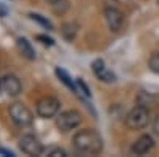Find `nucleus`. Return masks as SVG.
<instances>
[{"instance_id": "1a4fd4ad", "label": "nucleus", "mask_w": 159, "mask_h": 157, "mask_svg": "<svg viewBox=\"0 0 159 157\" xmlns=\"http://www.w3.org/2000/svg\"><path fill=\"white\" fill-rule=\"evenodd\" d=\"M91 68H92L94 75L99 78L100 81H103V83H113V81H116L115 73L110 72L107 67H105V62H103L102 59H96L94 62H92Z\"/></svg>"}, {"instance_id": "39448f33", "label": "nucleus", "mask_w": 159, "mask_h": 157, "mask_svg": "<svg viewBox=\"0 0 159 157\" xmlns=\"http://www.w3.org/2000/svg\"><path fill=\"white\" fill-rule=\"evenodd\" d=\"M61 108V102L56 97H43L37 102V114L43 119H49V117H54L59 113Z\"/></svg>"}, {"instance_id": "412c9836", "label": "nucleus", "mask_w": 159, "mask_h": 157, "mask_svg": "<svg viewBox=\"0 0 159 157\" xmlns=\"http://www.w3.org/2000/svg\"><path fill=\"white\" fill-rule=\"evenodd\" d=\"M5 15H7V8H5V5L2 3V5H0V18H5Z\"/></svg>"}, {"instance_id": "f8f14e48", "label": "nucleus", "mask_w": 159, "mask_h": 157, "mask_svg": "<svg viewBox=\"0 0 159 157\" xmlns=\"http://www.w3.org/2000/svg\"><path fill=\"white\" fill-rule=\"evenodd\" d=\"M159 97L153 95V94H148V92H140L137 95V103L140 107H145V108H153L154 105L157 103Z\"/></svg>"}, {"instance_id": "2eb2a0df", "label": "nucleus", "mask_w": 159, "mask_h": 157, "mask_svg": "<svg viewBox=\"0 0 159 157\" xmlns=\"http://www.w3.org/2000/svg\"><path fill=\"white\" fill-rule=\"evenodd\" d=\"M148 67H150V70H151L153 73L159 75V52H154V54L150 57V60H148Z\"/></svg>"}, {"instance_id": "f257e3e1", "label": "nucleus", "mask_w": 159, "mask_h": 157, "mask_svg": "<svg viewBox=\"0 0 159 157\" xmlns=\"http://www.w3.org/2000/svg\"><path fill=\"white\" fill-rule=\"evenodd\" d=\"M72 145L80 154H86V155H97L103 149L102 137L92 129L76 132L72 138Z\"/></svg>"}, {"instance_id": "dca6fc26", "label": "nucleus", "mask_w": 159, "mask_h": 157, "mask_svg": "<svg viewBox=\"0 0 159 157\" xmlns=\"http://www.w3.org/2000/svg\"><path fill=\"white\" fill-rule=\"evenodd\" d=\"M76 87L80 89V90H81V94H84L86 97H91V92H89V87L84 84V81L83 80H80V78H78V80H76Z\"/></svg>"}, {"instance_id": "9d476101", "label": "nucleus", "mask_w": 159, "mask_h": 157, "mask_svg": "<svg viewBox=\"0 0 159 157\" xmlns=\"http://www.w3.org/2000/svg\"><path fill=\"white\" fill-rule=\"evenodd\" d=\"M153 148H154L153 137L151 135H142L140 138H137L134 141L130 151H132V154H135V155H143V154H148Z\"/></svg>"}, {"instance_id": "0eeeda50", "label": "nucleus", "mask_w": 159, "mask_h": 157, "mask_svg": "<svg viewBox=\"0 0 159 157\" xmlns=\"http://www.w3.org/2000/svg\"><path fill=\"white\" fill-rule=\"evenodd\" d=\"M0 87H2V90L8 97H16L22 90V84L19 81V78L16 75H11V73L2 76V80H0Z\"/></svg>"}, {"instance_id": "f3484780", "label": "nucleus", "mask_w": 159, "mask_h": 157, "mask_svg": "<svg viewBox=\"0 0 159 157\" xmlns=\"http://www.w3.org/2000/svg\"><path fill=\"white\" fill-rule=\"evenodd\" d=\"M48 155L49 157H67V152H65L64 149H61V148H54V149H51L48 152Z\"/></svg>"}, {"instance_id": "f03ea898", "label": "nucleus", "mask_w": 159, "mask_h": 157, "mask_svg": "<svg viewBox=\"0 0 159 157\" xmlns=\"http://www.w3.org/2000/svg\"><path fill=\"white\" fill-rule=\"evenodd\" d=\"M150 122V111L148 108L137 105L126 114V125L130 130H142L148 125Z\"/></svg>"}, {"instance_id": "20e7f679", "label": "nucleus", "mask_w": 159, "mask_h": 157, "mask_svg": "<svg viewBox=\"0 0 159 157\" xmlns=\"http://www.w3.org/2000/svg\"><path fill=\"white\" fill-rule=\"evenodd\" d=\"M83 121V116L80 111L76 110H67L61 113L57 117H56V125L59 130H62V132H69V130H73L76 129L80 124H81Z\"/></svg>"}, {"instance_id": "7ed1b4c3", "label": "nucleus", "mask_w": 159, "mask_h": 157, "mask_svg": "<svg viewBox=\"0 0 159 157\" xmlns=\"http://www.w3.org/2000/svg\"><path fill=\"white\" fill-rule=\"evenodd\" d=\"M8 114L11 121L19 127H27L34 122V114L32 111L22 103H13L8 108Z\"/></svg>"}, {"instance_id": "423d86ee", "label": "nucleus", "mask_w": 159, "mask_h": 157, "mask_svg": "<svg viewBox=\"0 0 159 157\" xmlns=\"http://www.w3.org/2000/svg\"><path fill=\"white\" fill-rule=\"evenodd\" d=\"M19 146L22 149L24 154L27 155H42L45 152V148L43 145L40 143V140L34 135H24L21 140H19Z\"/></svg>"}, {"instance_id": "a211bd4d", "label": "nucleus", "mask_w": 159, "mask_h": 157, "mask_svg": "<svg viewBox=\"0 0 159 157\" xmlns=\"http://www.w3.org/2000/svg\"><path fill=\"white\" fill-rule=\"evenodd\" d=\"M37 40H40L45 46H52V45H54L52 38H49V37H46V35H37Z\"/></svg>"}, {"instance_id": "aec40b11", "label": "nucleus", "mask_w": 159, "mask_h": 157, "mask_svg": "<svg viewBox=\"0 0 159 157\" xmlns=\"http://www.w3.org/2000/svg\"><path fill=\"white\" fill-rule=\"evenodd\" d=\"M0 154H2V155H7V157H15V152H13V151H8V149H5V148H0Z\"/></svg>"}, {"instance_id": "ddd939ff", "label": "nucleus", "mask_w": 159, "mask_h": 157, "mask_svg": "<svg viewBox=\"0 0 159 157\" xmlns=\"http://www.w3.org/2000/svg\"><path fill=\"white\" fill-rule=\"evenodd\" d=\"M56 75H57V78L59 80L67 86L70 90H73V92H78V87H76V84L73 83V80L70 78V75L65 72V70H62V68H56Z\"/></svg>"}, {"instance_id": "5701e85b", "label": "nucleus", "mask_w": 159, "mask_h": 157, "mask_svg": "<svg viewBox=\"0 0 159 157\" xmlns=\"http://www.w3.org/2000/svg\"><path fill=\"white\" fill-rule=\"evenodd\" d=\"M157 3H159V0H157Z\"/></svg>"}, {"instance_id": "6e6552de", "label": "nucleus", "mask_w": 159, "mask_h": 157, "mask_svg": "<svg viewBox=\"0 0 159 157\" xmlns=\"http://www.w3.org/2000/svg\"><path fill=\"white\" fill-rule=\"evenodd\" d=\"M105 21H107V25L111 32H119L124 25V15L123 11H119L115 7H107L105 8Z\"/></svg>"}, {"instance_id": "4be33fe9", "label": "nucleus", "mask_w": 159, "mask_h": 157, "mask_svg": "<svg viewBox=\"0 0 159 157\" xmlns=\"http://www.w3.org/2000/svg\"><path fill=\"white\" fill-rule=\"evenodd\" d=\"M46 2H48V3H51V5H56V3H59V2H61V0H46Z\"/></svg>"}, {"instance_id": "6ab92c4d", "label": "nucleus", "mask_w": 159, "mask_h": 157, "mask_svg": "<svg viewBox=\"0 0 159 157\" xmlns=\"http://www.w3.org/2000/svg\"><path fill=\"white\" fill-rule=\"evenodd\" d=\"M153 130H154L156 135H159V114L154 117V121H153Z\"/></svg>"}, {"instance_id": "4468645a", "label": "nucleus", "mask_w": 159, "mask_h": 157, "mask_svg": "<svg viewBox=\"0 0 159 157\" xmlns=\"http://www.w3.org/2000/svg\"><path fill=\"white\" fill-rule=\"evenodd\" d=\"M30 19L32 21H35V22H38L40 25H43L45 29H48V30H52V25H51V22L48 21V19H45L42 15H35V13H30Z\"/></svg>"}, {"instance_id": "9b49d317", "label": "nucleus", "mask_w": 159, "mask_h": 157, "mask_svg": "<svg viewBox=\"0 0 159 157\" xmlns=\"http://www.w3.org/2000/svg\"><path fill=\"white\" fill-rule=\"evenodd\" d=\"M16 48H18V51L21 52L25 59L35 60V51H34V48H32V45H30V41L27 40V38L19 37L18 40H16Z\"/></svg>"}]
</instances>
